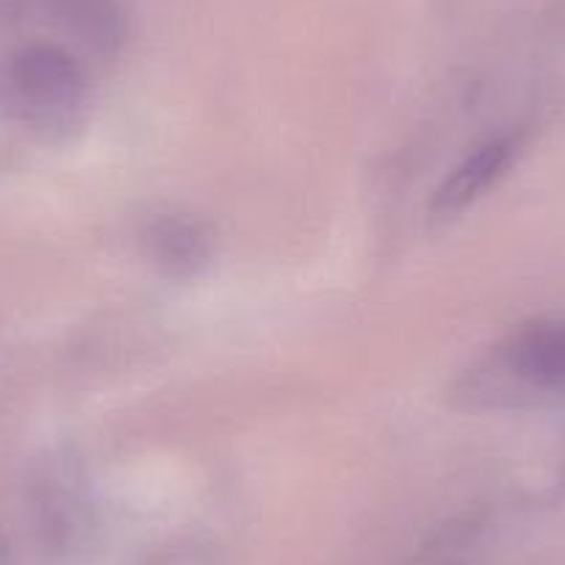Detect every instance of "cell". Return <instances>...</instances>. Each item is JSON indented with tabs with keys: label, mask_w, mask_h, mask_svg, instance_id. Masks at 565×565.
Masks as SVG:
<instances>
[{
	"label": "cell",
	"mask_w": 565,
	"mask_h": 565,
	"mask_svg": "<svg viewBox=\"0 0 565 565\" xmlns=\"http://www.w3.org/2000/svg\"><path fill=\"white\" fill-rule=\"evenodd\" d=\"M89 106V75L62 45H23L0 67V111L34 139H70L86 125Z\"/></svg>",
	"instance_id": "1"
},
{
	"label": "cell",
	"mask_w": 565,
	"mask_h": 565,
	"mask_svg": "<svg viewBox=\"0 0 565 565\" xmlns=\"http://www.w3.org/2000/svg\"><path fill=\"white\" fill-rule=\"evenodd\" d=\"M521 153V136L502 134L482 141L458 167L449 170L430 200V216L444 222L469 211L482 194L491 192Z\"/></svg>",
	"instance_id": "2"
},
{
	"label": "cell",
	"mask_w": 565,
	"mask_h": 565,
	"mask_svg": "<svg viewBox=\"0 0 565 565\" xmlns=\"http://www.w3.org/2000/svg\"><path fill=\"white\" fill-rule=\"evenodd\" d=\"M499 366L530 388L565 391V317L521 324L499 350Z\"/></svg>",
	"instance_id": "3"
},
{
	"label": "cell",
	"mask_w": 565,
	"mask_h": 565,
	"mask_svg": "<svg viewBox=\"0 0 565 565\" xmlns=\"http://www.w3.org/2000/svg\"><path fill=\"white\" fill-rule=\"evenodd\" d=\"M141 244L150 264L167 277H194L214 255V233L200 220L181 214H167L150 222Z\"/></svg>",
	"instance_id": "4"
},
{
	"label": "cell",
	"mask_w": 565,
	"mask_h": 565,
	"mask_svg": "<svg viewBox=\"0 0 565 565\" xmlns=\"http://www.w3.org/2000/svg\"><path fill=\"white\" fill-rule=\"evenodd\" d=\"M51 3L56 9H62V12H67V9H73L75 3H81V0H51Z\"/></svg>",
	"instance_id": "5"
}]
</instances>
